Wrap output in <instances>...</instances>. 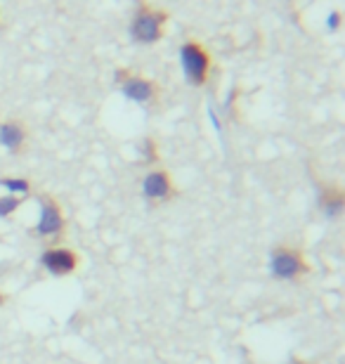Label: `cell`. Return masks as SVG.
<instances>
[{"label": "cell", "mask_w": 345, "mask_h": 364, "mask_svg": "<svg viewBox=\"0 0 345 364\" xmlns=\"http://www.w3.org/2000/svg\"><path fill=\"white\" fill-rule=\"evenodd\" d=\"M41 265L53 277H71L78 270L80 256L69 246H50L41 253Z\"/></svg>", "instance_id": "obj_7"}, {"label": "cell", "mask_w": 345, "mask_h": 364, "mask_svg": "<svg viewBox=\"0 0 345 364\" xmlns=\"http://www.w3.org/2000/svg\"><path fill=\"white\" fill-rule=\"evenodd\" d=\"M21 203H24L21 196H14V194L0 196V218H12L21 208Z\"/></svg>", "instance_id": "obj_11"}, {"label": "cell", "mask_w": 345, "mask_h": 364, "mask_svg": "<svg viewBox=\"0 0 345 364\" xmlns=\"http://www.w3.org/2000/svg\"><path fill=\"white\" fill-rule=\"evenodd\" d=\"M0 144L10 154H21L28 144V126L19 119H7L0 123Z\"/></svg>", "instance_id": "obj_8"}, {"label": "cell", "mask_w": 345, "mask_h": 364, "mask_svg": "<svg viewBox=\"0 0 345 364\" xmlns=\"http://www.w3.org/2000/svg\"><path fill=\"white\" fill-rule=\"evenodd\" d=\"M319 208L331 220H339L345 210V192L341 185H324L319 192Z\"/></svg>", "instance_id": "obj_9"}, {"label": "cell", "mask_w": 345, "mask_h": 364, "mask_svg": "<svg viewBox=\"0 0 345 364\" xmlns=\"http://www.w3.org/2000/svg\"><path fill=\"white\" fill-rule=\"evenodd\" d=\"M270 272L279 282L298 284L312 274V265L307 263L305 251L296 244H277L270 251Z\"/></svg>", "instance_id": "obj_1"}, {"label": "cell", "mask_w": 345, "mask_h": 364, "mask_svg": "<svg viewBox=\"0 0 345 364\" xmlns=\"http://www.w3.org/2000/svg\"><path fill=\"white\" fill-rule=\"evenodd\" d=\"M168 12L166 10H156L149 3L139 0V7L133 17V24H130V33L137 43H156L166 36V24H168Z\"/></svg>", "instance_id": "obj_2"}, {"label": "cell", "mask_w": 345, "mask_h": 364, "mask_svg": "<svg viewBox=\"0 0 345 364\" xmlns=\"http://www.w3.org/2000/svg\"><path fill=\"white\" fill-rule=\"evenodd\" d=\"M142 156L147 164H159L161 161V154H159V144L154 137H147L142 142Z\"/></svg>", "instance_id": "obj_12"}, {"label": "cell", "mask_w": 345, "mask_h": 364, "mask_svg": "<svg viewBox=\"0 0 345 364\" xmlns=\"http://www.w3.org/2000/svg\"><path fill=\"white\" fill-rule=\"evenodd\" d=\"M116 85L123 90L128 100L137 102L142 107H156L161 102V85L142 74H135L130 69L116 71Z\"/></svg>", "instance_id": "obj_4"}, {"label": "cell", "mask_w": 345, "mask_h": 364, "mask_svg": "<svg viewBox=\"0 0 345 364\" xmlns=\"http://www.w3.org/2000/svg\"><path fill=\"white\" fill-rule=\"evenodd\" d=\"M180 189L175 187L173 176L166 168H154L144 176L142 180V196L149 206H164V203H171L173 199H178Z\"/></svg>", "instance_id": "obj_6"}, {"label": "cell", "mask_w": 345, "mask_h": 364, "mask_svg": "<svg viewBox=\"0 0 345 364\" xmlns=\"http://www.w3.org/2000/svg\"><path fill=\"white\" fill-rule=\"evenodd\" d=\"M0 187H5L7 192L14 196H28L33 192V185L28 178H14V176H3L0 178Z\"/></svg>", "instance_id": "obj_10"}, {"label": "cell", "mask_w": 345, "mask_h": 364, "mask_svg": "<svg viewBox=\"0 0 345 364\" xmlns=\"http://www.w3.org/2000/svg\"><path fill=\"white\" fill-rule=\"evenodd\" d=\"M293 364H307V362H303V360H298V358H296V360H293Z\"/></svg>", "instance_id": "obj_14"}, {"label": "cell", "mask_w": 345, "mask_h": 364, "mask_svg": "<svg viewBox=\"0 0 345 364\" xmlns=\"http://www.w3.org/2000/svg\"><path fill=\"white\" fill-rule=\"evenodd\" d=\"M64 235H67V215H64L62 203L53 194H41V215L33 228V237L60 242Z\"/></svg>", "instance_id": "obj_3"}, {"label": "cell", "mask_w": 345, "mask_h": 364, "mask_svg": "<svg viewBox=\"0 0 345 364\" xmlns=\"http://www.w3.org/2000/svg\"><path fill=\"white\" fill-rule=\"evenodd\" d=\"M182 57V69H185L187 81L194 85V88H201L206 85L208 76H211V55L208 50L201 46L199 41H187L180 50Z\"/></svg>", "instance_id": "obj_5"}, {"label": "cell", "mask_w": 345, "mask_h": 364, "mask_svg": "<svg viewBox=\"0 0 345 364\" xmlns=\"http://www.w3.org/2000/svg\"><path fill=\"white\" fill-rule=\"evenodd\" d=\"M7 301H10V298H7V294H3V291H0V305H5Z\"/></svg>", "instance_id": "obj_13"}]
</instances>
